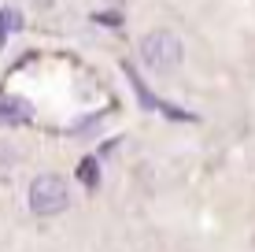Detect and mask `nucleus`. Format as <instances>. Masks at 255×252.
I'll list each match as a JSON object with an SVG mask.
<instances>
[{
    "label": "nucleus",
    "instance_id": "3",
    "mask_svg": "<svg viewBox=\"0 0 255 252\" xmlns=\"http://www.w3.org/2000/svg\"><path fill=\"white\" fill-rule=\"evenodd\" d=\"M30 104L26 100H19V97H7L4 104H0V119L4 123H30Z\"/></svg>",
    "mask_w": 255,
    "mask_h": 252
},
{
    "label": "nucleus",
    "instance_id": "1",
    "mask_svg": "<svg viewBox=\"0 0 255 252\" xmlns=\"http://www.w3.org/2000/svg\"><path fill=\"white\" fill-rule=\"evenodd\" d=\"M181 56H185V48H181V37L170 30H152L140 37V63L148 67V71L155 74H170L181 67Z\"/></svg>",
    "mask_w": 255,
    "mask_h": 252
},
{
    "label": "nucleus",
    "instance_id": "4",
    "mask_svg": "<svg viewBox=\"0 0 255 252\" xmlns=\"http://www.w3.org/2000/svg\"><path fill=\"white\" fill-rule=\"evenodd\" d=\"M78 178H82L85 182V186H96V182H100V175H96V160H82V163H78Z\"/></svg>",
    "mask_w": 255,
    "mask_h": 252
},
{
    "label": "nucleus",
    "instance_id": "2",
    "mask_svg": "<svg viewBox=\"0 0 255 252\" xmlns=\"http://www.w3.org/2000/svg\"><path fill=\"white\" fill-rule=\"evenodd\" d=\"M70 204V189L59 175H37L30 182V212L33 215H59Z\"/></svg>",
    "mask_w": 255,
    "mask_h": 252
},
{
    "label": "nucleus",
    "instance_id": "5",
    "mask_svg": "<svg viewBox=\"0 0 255 252\" xmlns=\"http://www.w3.org/2000/svg\"><path fill=\"white\" fill-rule=\"evenodd\" d=\"M33 4H37V7H48V4H52V0H33Z\"/></svg>",
    "mask_w": 255,
    "mask_h": 252
}]
</instances>
